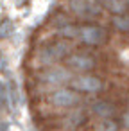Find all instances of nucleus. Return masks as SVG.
<instances>
[{
  "label": "nucleus",
  "instance_id": "f257e3e1",
  "mask_svg": "<svg viewBox=\"0 0 129 131\" xmlns=\"http://www.w3.org/2000/svg\"><path fill=\"white\" fill-rule=\"evenodd\" d=\"M72 43L70 41H65V40H54V41H49L45 43L41 49H38L36 52V59L40 61V65L43 68L47 67H54V65H59L61 61H66V58L72 54Z\"/></svg>",
  "mask_w": 129,
  "mask_h": 131
},
{
  "label": "nucleus",
  "instance_id": "f03ea898",
  "mask_svg": "<svg viewBox=\"0 0 129 131\" xmlns=\"http://www.w3.org/2000/svg\"><path fill=\"white\" fill-rule=\"evenodd\" d=\"M74 74L65 67V65H54V67H47L41 68V72L38 74V81L43 86H49V92L56 90V88H63L68 86L72 81Z\"/></svg>",
  "mask_w": 129,
  "mask_h": 131
},
{
  "label": "nucleus",
  "instance_id": "7ed1b4c3",
  "mask_svg": "<svg viewBox=\"0 0 129 131\" xmlns=\"http://www.w3.org/2000/svg\"><path fill=\"white\" fill-rule=\"evenodd\" d=\"M83 95L77 93L75 90H72L70 86H63V88H56L47 95V102L52 104L54 108H61V110H74L79 108L83 104Z\"/></svg>",
  "mask_w": 129,
  "mask_h": 131
},
{
  "label": "nucleus",
  "instance_id": "20e7f679",
  "mask_svg": "<svg viewBox=\"0 0 129 131\" xmlns=\"http://www.w3.org/2000/svg\"><path fill=\"white\" fill-rule=\"evenodd\" d=\"M99 65L97 58L90 52H83V50H74L66 61H65V67L74 74V75H79V74H91V70H95Z\"/></svg>",
  "mask_w": 129,
  "mask_h": 131
},
{
  "label": "nucleus",
  "instance_id": "39448f33",
  "mask_svg": "<svg viewBox=\"0 0 129 131\" xmlns=\"http://www.w3.org/2000/svg\"><path fill=\"white\" fill-rule=\"evenodd\" d=\"M108 40V31L97 24H84L79 25V34L77 41L83 43L84 47H100Z\"/></svg>",
  "mask_w": 129,
  "mask_h": 131
},
{
  "label": "nucleus",
  "instance_id": "423d86ee",
  "mask_svg": "<svg viewBox=\"0 0 129 131\" xmlns=\"http://www.w3.org/2000/svg\"><path fill=\"white\" fill-rule=\"evenodd\" d=\"M68 86L81 95L83 93H99L104 90V81L95 74H79V75L72 77Z\"/></svg>",
  "mask_w": 129,
  "mask_h": 131
},
{
  "label": "nucleus",
  "instance_id": "0eeeda50",
  "mask_svg": "<svg viewBox=\"0 0 129 131\" xmlns=\"http://www.w3.org/2000/svg\"><path fill=\"white\" fill-rule=\"evenodd\" d=\"M116 104H113L111 101H106V99H95L90 102L88 106V113L99 120H106V118H115L116 115Z\"/></svg>",
  "mask_w": 129,
  "mask_h": 131
},
{
  "label": "nucleus",
  "instance_id": "6e6552de",
  "mask_svg": "<svg viewBox=\"0 0 129 131\" xmlns=\"http://www.w3.org/2000/svg\"><path fill=\"white\" fill-rule=\"evenodd\" d=\"M84 122H86V111H83V110H79V108L68 110V111L61 117V127H65V129H68V131L79 129Z\"/></svg>",
  "mask_w": 129,
  "mask_h": 131
},
{
  "label": "nucleus",
  "instance_id": "1a4fd4ad",
  "mask_svg": "<svg viewBox=\"0 0 129 131\" xmlns=\"http://www.w3.org/2000/svg\"><path fill=\"white\" fill-rule=\"evenodd\" d=\"M66 15L75 18H86L90 16L88 11V0H66Z\"/></svg>",
  "mask_w": 129,
  "mask_h": 131
},
{
  "label": "nucleus",
  "instance_id": "9d476101",
  "mask_svg": "<svg viewBox=\"0 0 129 131\" xmlns=\"http://www.w3.org/2000/svg\"><path fill=\"white\" fill-rule=\"evenodd\" d=\"M102 6L108 13H111V16H120V15H127V4L125 0H102Z\"/></svg>",
  "mask_w": 129,
  "mask_h": 131
},
{
  "label": "nucleus",
  "instance_id": "9b49d317",
  "mask_svg": "<svg viewBox=\"0 0 129 131\" xmlns=\"http://www.w3.org/2000/svg\"><path fill=\"white\" fill-rule=\"evenodd\" d=\"M56 34H57L61 40H65V41L77 40V34H79V25H77V24H74V22H70V24H66V25H63V27L56 29Z\"/></svg>",
  "mask_w": 129,
  "mask_h": 131
},
{
  "label": "nucleus",
  "instance_id": "f8f14e48",
  "mask_svg": "<svg viewBox=\"0 0 129 131\" xmlns=\"http://www.w3.org/2000/svg\"><path fill=\"white\" fill-rule=\"evenodd\" d=\"M109 25L113 31L120 34H129V15H120V16H111Z\"/></svg>",
  "mask_w": 129,
  "mask_h": 131
},
{
  "label": "nucleus",
  "instance_id": "ddd939ff",
  "mask_svg": "<svg viewBox=\"0 0 129 131\" xmlns=\"http://www.w3.org/2000/svg\"><path fill=\"white\" fill-rule=\"evenodd\" d=\"M120 120L116 118H106V120H99L93 126V131H120Z\"/></svg>",
  "mask_w": 129,
  "mask_h": 131
},
{
  "label": "nucleus",
  "instance_id": "4468645a",
  "mask_svg": "<svg viewBox=\"0 0 129 131\" xmlns=\"http://www.w3.org/2000/svg\"><path fill=\"white\" fill-rule=\"evenodd\" d=\"M120 126H122V127H125V129L129 131V108L122 113V117H120Z\"/></svg>",
  "mask_w": 129,
  "mask_h": 131
},
{
  "label": "nucleus",
  "instance_id": "2eb2a0df",
  "mask_svg": "<svg viewBox=\"0 0 129 131\" xmlns=\"http://www.w3.org/2000/svg\"><path fill=\"white\" fill-rule=\"evenodd\" d=\"M125 4H127V11H129V0H125Z\"/></svg>",
  "mask_w": 129,
  "mask_h": 131
}]
</instances>
